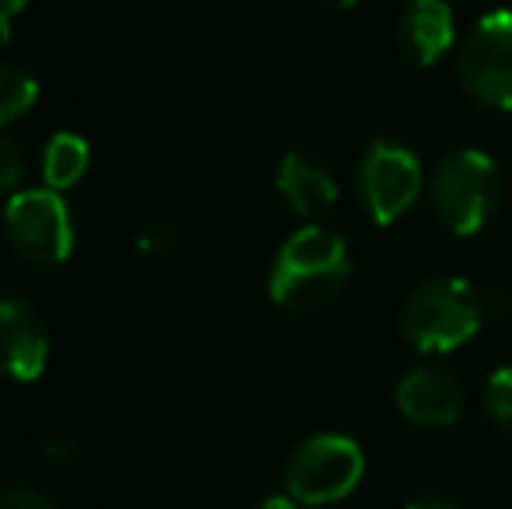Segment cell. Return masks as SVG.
Returning <instances> with one entry per match:
<instances>
[{
  "mask_svg": "<svg viewBox=\"0 0 512 509\" xmlns=\"http://www.w3.org/2000/svg\"><path fill=\"white\" fill-rule=\"evenodd\" d=\"M352 276L349 245L328 227L307 224L283 241L269 272V297L283 311L307 314L331 304Z\"/></svg>",
  "mask_w": 512,
  "mask_h": 509,
  "instance_id": "1",
  "label": "cell"
},
{
  "mask_svg": "<svg viewBox=\"0 0 512 509\" xmlns=\"http://www.w3.org/2000/svg\"><path fill=\"white\" fill-rule=\"evenodd\" d=\"M0 509H56V506L35 489H4L0 492Z\"/></svg>",
  "mask_w": 512,
  "mask_h": 509,
  "instance_id": "16",
  "label": "cell"
},
{
  "mask_svg": "<svg viewBox=\"0 0 512 509\" xmlns=\"http://www.w3.org/2000/svg\"><path fill=\"white\" fill-rule=\"evenodd\" d=\"M136 248H140V255H168L175 248V234H171V227H154V231L140 234Z\"/></svg>",
  "mask_w": 512,
  "mask_h": 509,
  "instance_id": "17",
  "label": "cell"
},
{
  "mask_svg": "<svg viewBox=\"0 0 512 509\" xmlns=\"http://www.w3.org/2000/svg\"><path fill=\"white\" fill-rule=\"evenodd\" d=\"M25 178V154L11 136L0 133V192H14Z\"/></svg>",
  "mask_w": 512,
  "mask_h": 509,
  "instance_id": "15",
  "label": "cell"
},
{
  "mask_svg": "<svg viewBox=\"0 0 512 509\" xmlns=\"http://www.w3.org/2000/svg\"><path fill=\"white\" fill-rule=\"evenodd\" d=\"M32 0H0V42H11V21L18 18Z\"/></svg>",
  "mask_w": 512,
  "mask_h": 509,
  "instance_id": "18",
  "label": "cell"
},
{
  "mask_svg": "<svg viewBox=\"0 0 512 509\" xmlns=\"http://www.w3.org/2000/svg\"><path fill=\"white\" fill-rule=\"evenodd\" d=\"M39 102V81L18 63H0V129L25 119Z\"/></svg>",
  "mask_w": 512,
  "mask_h": 509,
  "instance_id": "13",
  "label": "cell"
},
{
  "mask_svg": "<svg viewBox=\"0 0 512 509\" xmlns=\"http://www.w3.org/2000/svg\"><path fill=\"white\" fill-rule=\"evenodd\" d=\"M394 401L415 426L446 429L464 412V387L443 367H411L394 387Z\"/></svg>",
  "mask_w": 512,
  "mask_h": 509,
  "instance_id": "9",
  "label": "cell"
},
{
  "mask_svg": "<svg viewBox=\"0 0 512 509\" xmlns=\"http://www.w3.org/2000/svg\"><path fill=\"white\" fill-rule=\"evenodd\" d=\"M331 7H338V11H349V7H356V0H328Z\"/></svg>",
  "mask_w": 512,
  "mask_h": 509,
  "instance_id": "22",
  "label": "cell"
},
{
  "mask_svg": "<svg viewBox=\"0 0 512 509\" xmlns=\"http://www.w3.org/2000/svg\"><path fill=\"white\" fill-rule=\"evenodd\" d=\"M49 360L42 314L21 297H0V377L14 384L39 381Z\"/></svg>",
  "mask_w": 512,
  "mask_h": 509,
  "instance_id": "8",
  "label": "cell"
},
{
  "mask_svg": "<svg viewBox=\"0 0 512 509\" xmlns=\"http://www.w3.org/2000/svg\"><path fill=\"white\" fill-rule=\"evenodd\" d=\"M91 168V147L81 133H70V129H60L46 140V150H42V178H46L49 189L67 192L88 175Z\"/></svg>",
  "mask_w": 512,
  "mask_h": 509,
  "instance_id": "12",
  "label": "cell"
},
{
  "mask_svg": "<svg viewBox=\"0 0 512 509\" xmlns=\"http://www.w3.org/2000/svg\"><path fill=\"white\" fill-rule=\"evenodd\" d=\"M398 46L418 67H432L453 46V11L446 0H411L398 18Z\"/></svg>",
  "mask_w": 512,
  "mask_h": 509,
  "instance_id": "10",
  "label": "cell"
},
{
  "mask_svg": "<svg viewBox=\"0 0 512 509\" xmlns=\"http://www.w3.org/2000/svg\"><path fill=\"white\" fill-rule=\"evenodd\" d=\"M502 199L499 164L485 150L460 147L436 164L429 178V206L453 238H474L488 227Z\"/></svg>",
  "mask_w": 512,
  "mask_h": 509,
  "instance_id": "3",
  "label": "cell"
},
{
  "mask_svg": "<svg viewBox=\"0 0 512 509\" xmlns=\"http://www.w3.org/2000/svg\"><path fill=\"white\" fill-rule=\"evenodd\" d=\"M4 234L11 248L32 265L67 262L77 245V224L63 192L39 185V189L11 192L4 206Z\"/></svg>",
  "mask_w": 512,
  "mask_h": 509,
  "instance_id": "5",
  "label": "cell"
},
{
  "mask_svg": "<svg viewBox=\"0 0 512 509\" xmlns=\"http://www.w3.org/2000/svg\"><path fill=\"white\" fill-rule=\"evenodd\" d=\"M481 405L502 433H512V367H499L488 377L485 391H481Z\"/></svg>",
  "mask_w": 512,
  "mask_h": 509,
  "instance_id": "14",
  "label": "cell"
},
{
  "mask_svg": "<svg viewBox=\"0 0 512 509\" xmlns=\"http://www.w3.org/2000/svg\"><path fill=\"white\" fill-rule=\"evenodd\" d=\"M46 457H49V461H77V443L49 440L46 443Z\"/></svg>",
  "mask_w": 512,
  "mask_h": 509,
  "instance_id": "19",
  "label": "cell"
},
{
  "mask_svg": "<svg viewBox=\"0 0 512 509\" xmlns=\"http://www.w3.org/2000/svg\"><path fill=\"white\" fill-rule=\"evenodd\" d=\"M422 164L415 150L398 140H373L356 168V192L363 210L380 227L401 220L422 196Z\"/></svg>",
  "mask_w": 512,
  "mask_h": 509,
  "instance_id": "7",
  "label": "cell"
},
{
  "mask_svg": "<svg viewBox=\"0 0 512 509\" xmlns=\"http://www.w3.org/2000/svg\"><path fill=\"white\" fill-rule=\"evenodd\" d=\"M405 509H457V506L443 496H418V499H411Z\"/></svg>",
  "mask_w": 512,
  "mask_h": 509,
  "instance_id": "21",
  "label": "cell"
},
{
  "mask_svg": "<svg viewBox=\"0 0 512 509\" xmlns=\"http://www.w3.org/2000/svg\"><path fill=\"white\" fill-rule=\"evenodd\" d=\"M457 77L478 105L512 112V11H488L474 21L457 53Z\"/></svg>",
  "mask_w": 512,
  "mask_h": 509,
  "instance_id": "6",
  "label": "cell"
},
{
  "mask_svg": "<svg viewBox=\"0 0 512 509\" xmlns=\"http://www.w3.org/2000/svg\"><path fill=\"white\" fill-rule=\"evenodd\" d=\"M251 509H300V503L293 496H265V499H258Z\"/></svg>",
  "mask_w": 512,
  "mask_h": 509,
  "instance_id": "20",
  "label": "cell"
},
{
  "mask_svg": "<svg viewBox=\"0 0 512 509\" xmlns=\"http://www.w3.org/2000/svg\"><path fill=\"white\" fill-rule=\"evenodd\" d=\"M366 457L356 440L342 433H317L297 443L283 468L286 496L300 506H328L352 496L363 482Z\"/></svg>",
  "mask_w": 512,
  "mask_h": 509,
  "instance_id": "4",
  "label": "cell"
},
{
  "mask_svg": "<svg viewBox=\"0 0 512 509\" xmlns=\"http://www.w3.org/2000/svg\"><path fill=\"white\" fill-rule=\"evenodd\" d=\"M276 189L297 217H321L338 199V185L331 178V171L317 157L300 154V150H293V154H286L279 161Z\"/></svg>",
  "mask_w": 512,
  "mask_h": 509,
  "instance_id": "11",
  "label": "cell"
},
{
  "mask_svg": "<svg viewBox=\"0 0 512 509\" xmlns=\"http://www.w3.org/2000/svg\"><path fill=\"white\" fill-rule=\"evenodd\" d=\"M485 300L467 279H429L401 304L398 332L418 353H453L478 335Z\"/></svg>",
  "mask_w": 512,
  "mask_h": 509,
  "instance_id": "2",
  "label": "cell"
}]
</instances>
